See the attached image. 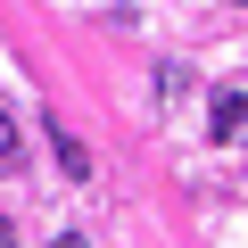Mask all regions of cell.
Instances as JSON below:
<instances>
[{
  "instance_id": "6da1fadb",
  "label": "cell",
  "mask_w": 248,
  "mask_h": 248,
  "mask_svg": "<svg viewBox=\"0 0 248 248\" xmlns=\"http://www.w3.org/2000/svg\"><path fill=\"white\" fill-rule=\"evenodd\" d=\"M42 133H50V149H58V166H66L75 182H91V149H83V141L66 133V124H58V116H42Z\"/></svg>"
},
{
  "instance_id": "7a4b0ae2",
  "label": "cell",
  "mask_w": 248,
  "mask_h": 248,
  "mask_svg": "<svg viewBox=\"0 0 248 248\" xmlns=\"http://www.w3.org/2000/svg\"><path fill=\"white\" fill-rule=\"evenodd\" d=\"M240 124H248V91H215V108H207V133H215V141H232Z\"/></svg>"
},
{
  "instance_id": "3957f363",
  "label": "cell",
  "mask_w": 248,
  "mask_h": 248,
  "mask_svg": "<svg viewBox=\"0 0 248 248\" xmlns=\"http://www.w3.org/2000/svg\"><path fill=\"white\" fill-rule=\"evenodd\" d=\"M25 166V133H17V116H0V174H17Z\"/></svg>"
},
{
  "instance_id": "277c9868",
  "label": "cell",
  "mask_w": 248,
  "mask_h": 248,
  "mask_svg": "<svg viewBox=\"0 0 248 248\" xmlns=\"http://www.w3.org/2000/svg\"><path fill=\"white\" fill-rule=\"evenodd\" d=\"M50 248H83V232H58V240H50Z\"/></svg>"
},
{
  "instance_id": "5b68a950",
  "label": "cell",
  "mask_w": 248,
  "mask_h": 248,
  "mask_svg": "<svg viewBox=\"0 0 248 248\" xmlns=\"http://www.w3.org/2000/svg\"><path fill=\"white\" fill-rule=\"evenodd\" d=\"M0 248H9V223H0Z\"/></svg>"
}]
</instances>
